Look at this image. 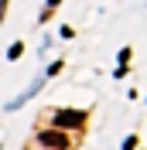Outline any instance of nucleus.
I'll list each match as a JSON object with an SVG mask.
<instances>
[{
	"instance_id": "f03ea898",
	"label": "nucleus",
	"mask_w": 147,
	"mask_h": 150,
	"mask_svg": "<svg viewBox=\"0 0 147 150\" xmlns=\"http://www.w3.org/2000/svg\"><path fill=\"white\" fill-rule=\"evenodd\" d=\"M55 123H58V126H82L86 112H79V109H58L55 112Z\"/></svg>"
},
{
	"instance_id": "7ed1b4c3",
	"label": "nucleus",
	"mask_w": 147,
	"mask_h": 150,
	"mask_svg": "<svg viewBox=\"0 0 147 150\" xmlns=\"http://www.w3.org/2000/svg\"><path fill=\"white\" fill-rule=\"evenodd\" d=\"M21 51H24V45H10V51H7V58H17Z\"/></svg>"
},
{
	"instance_id": "20e7f679",
	"label": "nucleus",
	"mask_w": 147,
	"mask_h": 150,
	"mask_svg": "<svg viewBox=\"0 0 147 150\" xmlns=\"http://www.w3.org/2000/svg\"><path fill=\"white\" fill-rule=\"evenodd\" d=\"M137 147V137H127V140H123V150H133Z\"/></svg>"
},
{
	"instance_id": "f257e3e1",
	"label": "nucleus",
	"mask_w": 147,
	"mask_h": 150,
	"mask_svg": "<svg viewBox=\"0 0 147 150\" xmlns=\"http://www.w3.org/2000/svg\"><path fill=\"white\" fill-rule=\"evenodd\" d=\"M38 140H41V147H48V150H69V133H62V130H45Z\"/></svg>"
}]
</instances>
